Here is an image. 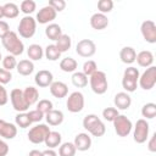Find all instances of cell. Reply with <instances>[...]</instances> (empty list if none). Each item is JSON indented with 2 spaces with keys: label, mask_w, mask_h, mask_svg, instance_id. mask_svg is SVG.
<instances>
[{
  "label": "cell",
  "mask_w": 156,
  "mask_h": 156,
  "mask_svg": "<svg viewBox=\"0 0 156 156\" xmlns=\"http://www.w3.org/2000/svg\"><path fill=\"white\" fill-rule=\"evenodd\" d=\"M2 46L6 49V51L12 56H20L24 51V44L20 39L18 34L13 30H10L2 39H1Z\"/></svg>",
  "instance_id": "obj_1"
},
{
  "label": "cell",
  "mask_w": 156,
  "mask_h": 156,
  "mask_svg": "<svg viewBox=\"0 0 156 156\" xmlns=\"http://www.w3.org/2000/svg\"><path fill=\"white\" fill-rule=\"evenodd\" d=\"M83 127L88 132V134H91L93 136H102L106 132V127L104 122L94 113H89L83 118Z\"/></svg>",
  "instance_id": "obj_2"
},
{
  "label": "cell",
  "mask_w": 156,
  "mask_h": 156,
  "mask_svg": "<svg viewBox=\"0 0 156 156\" xmlns=\"http://www.w3.org/2000/svg\"><path fill=\"white\" fill-rule=\"evenodd\" d=\"M139 76H140L139 69L133 66H129L124 69L122 78V87L126 90V93H133L136 90Z\"/></svg>",
  "instance_id": "obj_3"
},
{
  "label": "cell",
  "mask_w": 156,
  "mask_h": 156,
  "mask_svg": "<svg viewBox=\"0 0 156 156\" xmlns=\"http://www.w3.org/2000/svg\"><path fill=\"white\" fill-rule=\"evenodd\" d=\"M89 84H90L91 90L95 94H98V95L105 94L107 91V88H108V82H107L106 73L98 69L95 73H93L89 77Z\"/></svg>",
  "instance_id": "obj_4"
},
{
  "label": "cell",
  "mask_w": 156,
  "mask_h": 156,
  "mask_svg": "<svg viewBox=\"0 0 156 156\" xmlns=\"http://www.w3.org/2000/svg\"><path fill=\"white\" fill-rule=\"evenodd\" d=\"M17 30H18L20 37H22L24 39L32 38L35 34V30H37V21H35V18L32 17V16L22 17V20L18 23Z\"/></svg>",
  "instance_id": "obj_5"
},
{
  "label": "cell",
  "mask_w": 156,
  "mask_h": 156,
  "mask_svg": "<svg viewBox=\"0 0 156 156\" xmlns=\"http://www.w3.org/2000/svg\"><path fill=\"white\" fill-rule=\"evenodd\" d=\"M112 123H113V128H115L116 134L118 136H121V138L128 136L130 134L132 129H133L132 121L127 116H124V115H118Z\"/></svg>",
  "instance_id": "obj_6"
},
{
  "label": "cell",
  "mask_w": 156,
  "mask_h": 156,
  "mask_svg": "<svg viewBox=\"0 0 156 156\" xmlns=\"http://www.w3.org/2000/svg\"><path fill=\"white\" fill-rule=\"evenodd\" d=\"M49 133H50V127H48L46 124L39 123L29 129L27 136L32 144H41V143H44V140Z\"/></svg>",
  "instance_id": "obj_7"
},
{
  "label": "cell",
  "mask_w": 156,
  "mask_h": 156,
  "mask_svg": "<svg viewBox=\"0 0 156 156\" xmlns=\"http://www.w3.org/2000/svg\"><path fill=\"white\" fill-rule=\"evenodd\" d=\"M156 84V67L152 65L139 76L138 85L144 90H151Z\"/></svg>",
  "instance_id": "obj_8"
},
{
  "label": "cell",
  "mask_w": 156,
  "mask_h": 156,
  "mask_svg": "<svg viewBox=\"0 0 156 156\" xmlns=\"http://www.w3.org/2000/svg\"><path fill=\"white\" fill-rule=\"evenodd\" d=\"M134 132H133V139L136 144H144L147 139H149V130H150V126L147 123L146 119L140 118L136 121L135 126L133 127Z\"/></svg>",
  "instance_id": "obj_9"
},
{
  "label": "cell",
  "mask_w": 156,
  "mask_h": 156,
  "mask_svg": "<svg viewBox=\"0 0 156 156\" xmlns=\"http://www.w3.org/2000/svg\"><path fill=\"white\" fill-rule=\"evenodd\" d=\"M10 100H11V105L13 107L15 111L20 112H26L29 106L26 102V99L23 96V90H21L20 88H15L11 90L10 93Z\"/></svg>",
  "instance_id": "obj_10"
},
{
  "label": "cell",
  "mask_w": 156,
  "mask_h": 156,
  "mask_svg": "<svg viewBox=\"0 0 156 156\" xmlns=\"http://www.w3.org/2000/svg\"><path fill=\"white\" fill-rule=\"evenodd\" d=\"M66 107L72 113H78L84 108V95L80 91H73L68 95Z\"/></svg>",
  "instance_id": "obj_11"
},
{
  "label": "cell",
  "mask_w": 156,
  "mask_h": 156,
  "mask_svg": "<svg viewBox=\"0 0 156 156\" xmlns=\"http://www.w3.org/2000/svg\"><path fill=\"white\" fill-rule=\"evenodd\" d=\"M76 52L80 57H91L96 52V45L90 39H82L77 43Z\"/></svg>",
  "instance_id": "obj_12"
},
{
  "label": "cell",
  "mask_w": 156,
  "mask_h": 156,
  "mask_svg": "<svg viewBox=\"0 0 156 156\" xmlns=\"http://www.w3.org/2000/svg\"><path fill=\"white\" fill-rule=\"evenodd\" d=\"M140 32L145 41L150 44L156 43V24L151 20H146L140 26Z\"/></svg>",
  "instance_id": "obj_13"
},
{
  "label": "cell",
  "mask_w": 156,
  "mask_h": 156,
  "mask_svg": "<svg viewBox=\"0 0 156 156\" xmlns=\"http://www.w3.org/2000/svg\"><path fill=\"white\" fill-rule=\"evenodd\" d=\"M56 15H57V12H56L51 6L46 5V6L41 7V9L38 11L37 17H35V21H37V23H39V24H46V23L52 22V21L56 18Z\"/></svg>",
  "instance_id": "obj_14"
},
{
  "label": "cell",
  "mask_w": 156,
  "mask_h": 156,
  "mask_svg": "<svg viewBox=\"0 0 156 156\" xmlns=\"http://www.w3.org/2000/svg\"><path fill=\"white\" fill-rule=\"evenodd\" d=\"M16 135H17V126L0 118V138L11 140Z\"/></svg>",
  "instance_id": "obj_15"
},
{
  "label": "cell",
  "mask_w": 156,
  "mask_h": 156,
  "mask_svg": "<svg viewBox=\"0 0 156 156\" xmlns=\"http://www.w3.org/2000/svg\"><path fill=\"white\" fill-rule=\"evenodd\" d=\"M49 89H50V94L56 99H63L68 95V87L66 83H63L61 80L52 82L50 84Z\"/></svg>",
  "instance_id": "obj_16"
},
{
  "label": "cell",
  "mask_w": 156,
  "mask_h": 156,
  "mask_svg": "<svg viewBox=\"0 0 156 156\" xmlns=\"http://www.w3.org/2000/svg\"><path fill=\"white\" fill-rule=\"evenodd\" d=\"M34 82L39 88H46L50 87V84L54 82V76L48 69H40L39 72H37L34 77Z\"/></svg>",
  "instance_id": "obj_17"
},
{
  "label": "cell",
  "mask_w": 156,
  "mask_h": 156,
  "mask_svg": "<svg viewBox=\"0 0 156 156\" xmlns=\"http://www.w3.org/2000/svg\"><path fill=\"white\" fill-rule=\"evenodd\" d=\"M73 144L76 146V150H78V151H87L91 146V136L88 133H78L74 136Z\"/></svg>",
  "instance_id": "obj_18"
},
{
  "label": "cell",
  "mask_w": 156,
  "mask_h": 156,
  "mask_svg": "<svg viewBox=\"0 0 156 156\" xmlns=\"http://www.w3.org/2000/svg\"><path fill=\"white\" fill-rule=\"evenodd\" d=\"M113 104L117 110H128L132 105V98L126 91H119L115 95Z\"/></svg>",
  "instance_id": "obj_19"
},
{
  "label": "cell",
  "mask_w": 156,
  "mask_h": 156,
  "mask_svg": "<svg viewBox=\"0 0 156 156\" xmlns=\"http://www.w3.org/2000/svg\"><path fill=\"white\" fill-rule=\"evenodd\" d=\"M90 26L95 30H102L108 26V18L106 15L96 12L90 17Z\"/></svg>",
  "instance_id": "obj_20"
},
{
  "label": "cell",
  "mask_w": 156,
  "mask_h": 156,
  "mask_svg": "<svg viewBox=\"0 0 156 156\" xmlns=\"http://www.w3.org/2000/svg\"><path fill=\"white\" fill-rule=\"evenodd\" d=\"M135 61L140 67L147 68V67L152 66V63H154V54L149 50H143L136 54Z\"/></svg>",
  "instance_id": "obj_21"
},
{
  "label": "cell",
  "mask_w": 156,
  "mask_h": 156,
  "mask_svg": "<svg viewBox=\"0 0 156 156\" xmlns=\"http://www.w3.org/2000/svg\"><path fill=\"white\" fill-rule=\"evenodd\" d=\"M44 117H45L48 124H49V126H52V127L60 126V124L63 122V118H65L62 111H60V110H55V108H52L51 111H49Z\"/></svg>",
  "instance_id": "obj_22"
},
{
  "label": "cell",
  "mask_w": 156,
  "mask_h": 156,
  "mask_svg": "<svg viewBox=\"0 0 156 156\" xmlns=\"http://www.w3.org/2000/svg\"><path fill=\"white\" fill-rule=\"evenodd\" d=\"M135 57H136V51L132 46H124L119 51V58L126 65H132L133 62H135Z\"/></svg>",
  "instance_id": "obj_23"
},
{
  "label": "cell",
  "mask_w": 156,
  "mask_h": 156,
  "mask_svg": "<svg viewBox=\"0 0 156 156\" xmlns=\"http://www.w3.org/2000/svg\"><path fill=\"white\" fill-rule=\"evenodd\" d=\"M16 69H17L18 74L26 77V76H29V74L33 73V71H34V63H33V61L24 58V60H21L20 62H17Z\"/></svg>",
  "instance_id": "obj_24"
},
{
  "label": "cell",
  "mask_w": 156,
  "mask_h": 156,
  "mask_svg": "<svg viewBox=\"0 0 156 156\" xmlns=\"http://www.w3.org/2000/svg\"><path fill=\"white\" fill-rule=\"evenodd\" d=\"M61 141H62L61 134L58 132H55V130H50V133L46 135V138L44 140V143L48 146V149H55V147L60 146Z\"/></svg>",
  "instance_id": "obj_25"
},
{
  "label": "cell",
  "mask_w": 156,
  "mask_h": 156,
  "mask_svg": "<svg viewBox=\"0 0 156 156\" xmlns=\"http://www.w3.org/2000/svg\"><path fill=\"white\" fill-rule=\"evenodd\" d=\"M27 55L30 61H39L44 56V49L39 44H30L27 49Z\"/></svg>",
  "instance_id": "obj_26"
},
{
  "label": "cell",
  "mask_w": 156,
  "mask_h": 156,
  "mask_svg": "<svg viewBox=\"0 0 156 156\" xmlns=\"http://www.w3.org/2000/svg\"><path fill=\"white\" fill-rule=\"evenodd\" d=\"M23 96H24L28 106H32L35 102H38V100H39V90L34 87H27L23 90Z\"/></svg>",
  "instance_id": "obj_27"
},
{
  "label": "cell",
  "mask_w": 156,
  "mask_h": 156,
  "mask_svg": "<svg viewBox=\"0 0 156 156\" xmlns=\"http://www.w3.org/2000/svg\"><path fill=\"white\" fill-rule=\"evenodd\" d=\"M77 67L78 62L73 57H65L60 61V68L66 73H74L77 71Z\"/></svg>",
  "instance_id": "obj_28"
},
{
  "label": "cell",
  "mask_w": 156,
  "mask_h": 156,
  "mask_svg": "<svg viewBox=\"0 0 156 156\" xmlns=\"http://www.w3.org/2000/svg\"><path fill=\"white\" fill-rule=\"evenodd\" d=\"M62 34H63V33H62V29H61L60 24H57V23H50V24L45 28V35H46L50 40L56 41Z\"/></svg>",
  "instance_id": "obj_29"
},
{
  "label": "cell",
  "mask_w": 156,
  "mask_h": 156,
  "mask_svg": "<svg viewBox=\"0 0 156 156\" xmlns=\"http://www.w3.org/2000/svg\"><path fill=\"white\" fill-rule=\"evenodd\" d=\"M2 10H4V17L5 18H16L20 13V7L15 4V2H6L2 5Z\"/></svg>",
  "instance_id": "obj_30"
},
{
  "label": "cell",
  "mask_w": 156,
  "mask_h": 156,
  "mask_svg": "<svg viewBox=\"0 0 156 156\" xmlns=\"http://www.w3.org/2000/svg\"><path fill=\"white\" fill-rule=\"evenodd\" d=\"M56 48L58 49V51L62 54V52H66L71 49L72 46V39L68 34H62L57 40H56Z\"/></svg>",
  "instance_id": "obj_31"
},
{
  "label": "cell",
  "mask_w": 156,
  "mask_h": 156,
  "mask_svg": "<svg viewBox=\"0 0 156 156\" xmlns=\"http://www.w3.org/2000/svg\"><path fill=\"white\" fill-rule=\"evenodd\" d=\"M72 84L76 88H85L88 85V77L83 73V72H78L76 71L72 74Z\"/></svg>",
  "instance_id": "obj_32"
},
{
  "label": "cell",
  "mask_w": 156,
  "mask_h": 156,
  "mask_svg": "<svg viewBox=\"0 0 156 156\" xmlns=\"http://www.w3.org/2000/svg\"><path fill=\"white\" fill-rule=\"evenodd\" d=\"M44 55L49 61H57L60 58V56H61V52L58 51V49L56 48L55 44H50V45H48L45 48Z\"/></svg>",
  "instance_id": "obj_33"
},
{
  "label": "cell",
  "mask_w": 156,
  "mask_h": 156,
  "mask_svg": "<svg viewBox=\"0 0 156 156\" xmlns=\"http://www.w3.org/2000/svg\"><path fill=\"white\" fill-rule=\"evenodd\" d=\"M77 152L76 150V146L73 143H63L60 145L58 147V156H74Z\"/></svg>",
  "instance_id": "obj_34"
},
{
  "label": "cell",
  "mask_w": 156,
  "mask_h": 156,
  "mask_svg": "<svg viewBox=\"0 0 156 156\" xmlns=\"http://www.w3.org/2000/svg\"><path fill=\"white\" fill-rule=\"evenodd\" d=\"M141 116L145 117L144 119H152L156 116V104L147 102L141 107Z\"/></svg>",
  "instance_id": "obj_35"
},
{
  "label": "cell",
  "mask_w": 156,
  "mask_h": 156,
  "mask_svg": "<svg viewBox=\"0 0 156 156\" xmlns=\"http://www.w3.org/2000/svg\"><path fill=\"white\" fill-rule=\"evenodd\" d=\"M15 123H16L17 127H20L22 129L28 128L32 124V122H30L27 112H20V113H17L16 117H15Z\"/></svg>",
  "instance_id": "obj_36"
},
{
  "label": "cell",
  "mask_w": 156,
  "mask_h": 156,
  "mask_svg": "<svg viewBox=\"0 0 156 156\" xmlns=\"http://www.w3.org/2000/svg\"><path fill=\"white\" fill-rule=\"evenodd\" d=\"M37 9V4L33 0H23L20 5V11L23 12L26 16H30V13H33Z\"/></svg>",
  "instance_id": "obj_37"
},
{
  "label": "cell",
  "mask_w": 156,
  "mask_h": 156,
  "mask_svg": "<svg viewBox=\"0 0 156 156\" xmlns=\"http://www.w3.org/2000/svg\"><path fill=\"white\" fill-rule=\"evenodd\" d=\"M52 108H54V105H52V102H51L49 99H41V100H39V101L37 102V110L40 111L44 116H45L49 111H51Z\"/></svg>",
  "instance_id": "obj_38"
},
{
  "label": "cell",
  "mask_w": 156,
  "mask_h": 156,
  "mask_svg": "<svg viewBox=\"0 0 156 156\" xmlns=\"http://www.w3.org/2000/svg\"><path fill=\"white\" fill-rule=\"evenodd\" d=\"M2 68L4 69H6V71H12V69H15L16 68V66H17V60H16V57L15 56H12V55H6L4 58H2Z\"/></svg>",
  "instance_id": "obj_39"
},
{
  "label": "cell",
  "mask_w": 156,
  "mask_h": 156,
  "mask_svg": "<svg viewBox=\"0 0 156 156\" xmlns=\"http://www.w3.org/2000/svg\"><path fill=\"white\" fill-rule=\"evenodd\" d=\"M98 71V65H96V62L95 61H93V60H88V61H85L84 63H83V69H82V72L87 76V77H90L93 73H95Z\"/></svg>",
  "instance_id": "obj_40"
},
{
  "label": "cell",
  "mask_w": 156,
  "mask_h": 156,
  "mask_svg": "<svg viewBox=\"0 0 156 156\" xmlns=\"http://www.w3.org/2000/svg\"><path fill=\"white\" fill-rule=\"evenodd\" d=\"M113 9V1L112 0H99L98 1V10L100 13H108Z\"/></svg>",
  "instance_id": "obj_41"
},
{
  "label": "cell",
  "mask_w": 156,
  "mask_h": 156,
  "mask_svg": "<svg viewBox=\"0 0 156 156\" xmlns=\"http://www.w3.org/2000/svg\"><path fill=\"white\" fill-rule=\"evenodd\" d=\"M118 115H119V112L116 107H106L102 110V117L107 122H113Z\"/></svg>",
  "instance_id": "obj_42"
},
{
  "label": "cell",
  "mask_w": 156,
  "mask_h": 156,
  "mask_svg": "<svg viewBox=\"0 0 156 156\" xmlns=\"http://www.w3.org/2000/svg\"><path fill=\"white\" fill-rule=\"evenodd\" d=\"M48 5L51 6L56 12H61L66 7V1L65 0H50Z\"/></svg>",
  "instance_id": "obj_43"
},
{
  "label": "cell",
  "mask_w": 156,
  "mask_h": 156,
  "mask_svg": "<svg viewBox=\"0 0 156 156\" xmlns=\"http://www.w3.org/2000/svg\"><path fill=\"white\" fill-rule=\"evenodd\" d=\"M27 113H28V117H29V119H30L32 123H38V122H40L44 118V115L40 111H38L37 108L35 110H32V111H29Z\"/></svg>",
  "instance_id": "obj_44"
},
{
  "label": "cell",
  "mask_w": 156,
  "mask_h": 156,
  "mask_svg": "<svg viewBox=\"0 0 156 156\" xmlns=\"http://www.w3.org/2000/svg\"><path fill=\"white\" fill-rule=\"evenodd\" d=\"M12 80V73L4 68H0V84H7Z\"/></svg>",
  "instance_id": "obj_45"
},
{
  "label": "cell",
  "mask_w": 156,
  "mask_h": 156,
  "mask_svg": "<svg viewBox=\"0 0 156 156\" xmlns=\"http://www.w3.org/2000/svg\"><path fill=\"white\" fill-rule=\"evenodd\" d=\"M9 101V94L7 90L5 89V87L2 84H0V106L6 105Z\"/></svg>",
  "instance_id": "obj_46"
},
{
  "label": "cell",
  "mask_w": 156,
  "mask_h": 156,
  "mask_svg": "<svg viewBox=\"0 0 156 156\" xmlns=\"http://www.w3.org/2000/svg\"><path fill=\"white\" fill-rule=\"evenodd\" d=\"M10 32V26L6 21L0 20V39H2L7 33Z\"/></svg>",
  "instance_id": "obj_47"
},
{
  "label": "cell",
  "mask_w": 156,
  "mask_h": 156,
  "mask_svg": "<svg viewBox=\"0 0 156 156\" xmlns=\"http://www.w3.org/2000/svg\"><path fill=\"white\" fill-rule=\"evenodd\" d=\"M147 141V150L150 152H156V133H154Z\"/></svg>",
  "instance_id": "obj_48"
},
{
  "label": "cell",
  "mask_w": 156,
  "mask_h": 156,
  "mask_svg": "<svg viewBox=\"0 0 156 156\" xmlns=\"http://www.w3.org/2000/svg\"><path fill=\"white\" fill-rule=\"evenodd\" d=\"M9 150H10V147H9L7 143L0 138V156H6L9 154Z\"/></svg>",
  "instance_id": "obj_49"
},
{
  "label": "cell",
  "mask_w": 156,
  "mask_h": 156,
  "mask_svg": "<svg viewBox=\"0 0 156 156\" xmlns=\"http://www.w3.org/2000/svg\"><path fill=\"white\" fill-rule=\"evenodd\" d=\"M41 152H43V156H57V152L54 149H46Z\"/></svg>",
  "instance_id": "obj_50"
},
{
  "label": "cell",
  "mask_w": 156,
  "mask_h": 156,
  "mask_svg": "<svg viewBox=\"0 0 156 156\" xmlns=\"http://www.w3.org/2000/svg\"><path fill=\"white\" fill-rule=\"evenodd\" d=\"M28 156H43V152L39 151V150H37V149H34V150H30L29 151Z\"/></svg>",
  "instance_id": "obj_51"
},
{
  "label": "cell",
  "mask_w": 156,
  "mask_h": 156,
  "mask_svg": "<svg viewBox=\"0 0 156 156\" xmlns=\"http://www.w3.org/2000/svg\"><path fill=\"white\" fill-rule=\"evenodd\" d=\"M4 18V10H2V5H0V20Z\"/></svg>",
  "instance_id": "obj_52"
},
{
  "label": "cell",
  "mask_w": 156,
  "mask_h": 156,
  "mask_svg": "<svg viewBox=\"0 0 156 156\" xmlns=\"http://www.w3.org/2000/svg\"><path fill=\"white\" fill-rule=\"evenodd\" d=\"M0 61H2V55H1V52H0Z\"/></svg>",
  "instance_id": "obj_53"
}]
</instances>
